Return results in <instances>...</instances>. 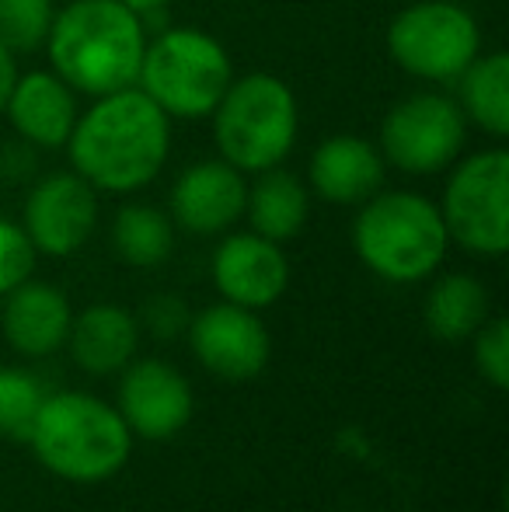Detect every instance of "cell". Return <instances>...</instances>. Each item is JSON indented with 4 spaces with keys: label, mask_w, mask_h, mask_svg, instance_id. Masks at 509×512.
<instances>
[{
    "label": "cell",
    "mask_w": 509,
    "mask_h": 512,
    "mask_svg": "<svg viewBox=\"0 0 509 512\" xmlns=\"http://www.w3.org/2000/svg\"><path fill=\"white\" fill-rule=\"evenodd\" d=\"M248 185L238 168L227 161H199L171 185V216L189 234H224L245 216Z\"/></svg>",
    "instance_id": "obj_14"
},
{
    "label": "cell",
    "mask_w": 509,
    "mask_h": 512,
    "mask_svg": "<svg viewBox=\"0 0 509 512\" xmlns=\"http://www.w3.org/2000/svg\"><path fill=\"white\" fill-rule=\"evenodd\" d=\"M328 512H349V509H328Z\"/></svg>",
    "instance_id": "obj_30"
},
{
    "label": "cell",
    "mask_w": 509,
    "mask_h": 512,
    "mask_svg": "<svg viewBox=\"0 0 509 512\" xmlns=\"http://www.w3.org/2000/svg\"><path fill=\"white\" fill-rule=\"evenodd\" d=\"M70 321L74 310L63 290L53 283H39V279H25L4 293V310H0V331H4L7 345L28 359L53 356L67 345Z\"/></svg>",
    "instance_id": "obj_15"
},
{
    "label": "cell",
    "mask_w": 509,
    "mask_h": 512,
    "mask_svg": "<svg viewBox=\"0 0 509 512\" xmlns=\"http://www.w3.org/2000/svg\"><path fill=\"white\" fill-rule=\"evenodd\" d=\"M475 370L496 391L509 387V324L506 317H489L475 331Z\"/></svg>",
    "instance_id": "obj_25"
},
{
    "label": "cell",
    "mask_w": 509,
    "mask_h": 512,
    "mask_svg": "<svg viewBox=\"0 0 509 512\" xmlns=\"http://www.w3.org/2000/svg\"><path fill=\"white\" fill-rule=\"evenodd\" d=\"M21 227L35 251L67 258L91 241L98 227V192L77 171H60L35 182L21 209Z\"/></svg>",
    "instance_id": "obj_11"
},
{
    "label": "cell",
    "mask_w": 509,
    "mask_h": 512,
    "mask_svg": "<svg viewBox=\"0 0 509 512\" xmlns=\"http://www.w3.org/2000/svg\"><path fill=\"white\" fill-rule=\"evenodd\" d=\"M447 248L440 206L419 192H374L353 220L356 258L384 283H422L443 265Z\"/></svg>",
    "instance_id": "obj_4"
},
{
    "label": "cell",
    "mask_w": 509,
    "mask_h": 512,
    "mask_svg": "<svg viewBox=\"0 0 509 512\" xmlns=\"http://www.w3.org/2000/svg\"><path fill=\"white\" fill-rule=\"evenodd\" d=\"M213 286L227 304L265 310L290 286V262L276 241L255 230L231 234L213 251Z\"/></svg>",
    "instance_id": "obj_13"
},
{
    "label": "cell",
    "mask_w": 509,
    "mask_h": 512,
    "mask_svg": "<svg viewBox=\"0 0 509 512\" xmlns=\"http://www.w3.org/2000/svg\"><path fill=\"white\" fill-rule=\"evenodd\" d=\"M35 255H39V251L28 241L25 227L0 216V297L11 293L14 286H21L25 279H32Z\"/></svg>",
    "instance_id": "obj_26"
},
{
    "label": "cell",
    "mask_w": 509,
    "mask_h": 512,
    "mask_svg": "<svg viewBox=\"0 0 509 512\" xmlns=\"http://www.w3.org/2000/svg\"><path fill=\"white\" fill-rule=\"evenodd\" d=\"M4 115L11 119L18 140H25L28 147L60 150L67 147L70 129L81 112H77L74 91L53 70H35L14 81Z\"/></svg>",
    "instance_id": "obj_17"
},
{
    "label": "cell",
    "mask_w": 509,
    "mask_h": 512,
    "mask_svg": "<svg viewBox=\"0 0 509 512\" xmlns=\"http://www.w3.org/2000/svg\"><path fill=\"white\" fill-rule=\"evenodd\" d=\"M245 216L255 234L269 237L276 244L293 241L307 227L311 192H307V185L297 175H290L283 168L258 171L255 185L248 189L245 199Z\"/></svg>",
    "instance_id": "obj_19"
},
{
    "label": "cell",
    "mask_w": 509,
    "mask_h": 512,
    "mask_svg": "<svg viewBox=\"0 0 509 512\" xmlns=\"http://www.w3.org/2000/svg\"><path fill=\"white\" fill-rule=\"evenodd\" d=\"M457 105L464 119L475 122L482 133L496 140L509 136V56L478 53L471 67L457 77Z\"/></svg>",
    "instance_id": "obj_21"
},
{
    "label": "cell",
    "mask_w": 509,
    "mask_h": 512,
    "mask_svg": "<svg viewBox=\"0 0 509 512\" xmlns=\"http://www.w3.org/2000/svg\"><path fill=\"white\" fill-rule=\"evenodd\" d=\"M422 317H426V328L440 342H464L492 317L489 290L475 276H468V272L440 276L429 286Z\"/></svg>",
    "instance_id": "obj_20"
},
{
    "label": "cell",
    "mask_w": 509,
    "mask_h": 512,
    "mask_svg": "<svg viewBox=\"0 0 509 512\" xmlns=\"http://www.w3.org/2000/svg\"><path fill=\"white\" fill-rule=\"evenodd\" d=\"M387 53L419 81L454 84L482 53V32L475 14L454 0H419L391 21Z\"/></svg>",
    "instance_id": "obj_7"
},
{
    "label": "cell",
    "mask_w": 509,
    "mask_h": 512,
    "mask_svg": "<svg viewBox=\"0 0 509 512\" xmlns=\"http://www.w3.org/2000/svg\"><path fill=\"white\" fill-rule=\"evenodd\" d=\"M53 14V0H0V46L7 53L42 49Z\"/></svg>",
    "instance_id": "obj_24"
},
{
    "label": "cell",
    "mask_w": 509,
    "mask_h": 512,
    "mask_svg": "<svg viewBox=\"0 0 509 512\" xmlns=\"http://www.w3.org/2000/svg\"><path fill=\"white\" fill-rule=\"evenodd\" d=\"M210 115L220 161L238 168L241 175L279 168L300 133L297 98L286 81L272 74H248L231 81Z\"/></svg>",
    "instance_id": "obj_5"
},
{
    "label": "cell",
    "mask_w": 509,
    "mask_h": 512,
    "mask_svg": "<svg viewBox=\"0 0 509 512\" xmlns=\"http://www.w3.org/2000/svg\"><path fill=\"white\" fill-rule=\"evenodd\" d=\"M140 321L119 304H91L70 321V356L84 373H123L140 349Z\"/></svg>",
    "instance_id": "obj_18"
},
{
    "label": "cell",
    "mask_w": 509,
    "mask_h": 512,
    "mask_svg": "<svg viewBox=\"0 0 509 512\" xmlns=\"http://www.w3.org/2000/svg\"><path fill=\"white\" fill-rule=\"evenodd\" d=\"M112 248L133 269H157L175 251V220L157 206L129 203L112 220Z\"/></svg>",
    "instance_id": "obj_22"
},
{
    "label": "cell",
    "mask_w": 509,
    "mask_h": 512,
    "mask_svg": "<svg viewBox=\"0 0 509 512\" xmlns=\"http://www.w3.org/2000/svg\"><path fill=\"white\" fill-rule=\"evenodd\" d=\"M231 56L199 28H164L143 49L136 88L168 119H206L231 88Z\"/></svg>",
    "instance_id": "obj_6"
},
{
    "label": "cell",
    "mask_w": 509,
    "mask_h": 512,
    "mask_svg": "<svg viewBox=\"0 0 509 512\" xmlns=\"http://www.w3.org/2000/svg\"><path fill=\"white\" fill-rule=\"evenodd\" d=\"M143 49L147 28L119 0H70L46 35L53 74L91 98L136 88Z\"/></svg>",
    "instance_id": "obj_2"
},
{
    "label": "cell",
    "mask_w": 509,
    "mask_h": 512,
    "mask_svg": "<svg viewBox=\"0 0 509 512\" xmlns=\"http://www.w3.org/2000/svg\"><path fill=\"white\" fill-rule=\"evenodd\" d=\"M468 119L461 105L436 91H419L398 102L381 122L384 164L405 175H440L461 157Z\"/></svg>",
    "instance_id": "obj_9"
},
{
    "label": "cell",
    "mask_w": 509,
    "mask_h": 512,
    "mask_svg": "<svg viewBox=\"0 0 509 512\" xmlns=\"http://www.w3.org/2000/svg\"><path fill=\"white\" fill-rule=\"evenodd\" d=\"M311 189L332 206H360L384 185V157L353 133L328 136L311 154Z\"/></svg>",
    "instance_id": "obj_16"
},
{
    "label": "cell",
    "mask_w": 509,
    "mask_h": 512,
    "mask_svg": "<svg viewBox=\"0 0 509 512\" xmlns=\"http://www.w3.org/2000/svg\"><path fill=\"white\" fill-rule=\"evenodd\" d=\"M49 474L74 485L116 478L133 453V432L116 405L84 391L46 394L25 439Z\"/></svg>",
    "instance_id": "obj_3"
},
{
    "label": "cell",
    "mask_w": 509,
    "mask_h": 512,
    "mask_svg": "<svg viewBox=\"0 0 509 512\" xmlns=\"http://www.w3.org/2000/svg\"><path fill=\"white\" fill-rule=\"evenodd\" d=\"M119 4H126L129 11L136 14V18H147V14H157V11H164V7H168L171 0H119Z\"/></svg>",
    "instance_id": "obj_29"
},
{
    "label": "cell",
    "mask_w": 509,
    "mask_h": 512,
    "mask_svg": "<svg viewBox=\"0 0 509 512\" xmlns=\"http://www.w3.org/2000/svg\"><path fill=\"white\" fill-rule=\"evenodd\" d=\"M189 317L192 314H189V307H185V300L171 297V293H157V297H150L147 304H143V314L136 317V321L154 338H178L189 328Z\"/></svg>",
    "instance_id": "obj_27"
},
{
    "label": "cell",
    "mask_w": 509,
    "mask_h": 512,
    "mask_svg": "<svg viewBox=\"0 0 509 512\" xmlns=\"http://www.w3.org/2000/svg\"><path fill=\"white\" fill-rule=\"evenodd\" d=\"M185 335L203 370L231 384L255 380L272 359V338L258 310L227 304V300L192 314Z\"/></svg>",
    "instance_id": "obj_10"
},
{
    "label": "cell",
    "mask_w": 509,
    "mask_h": 512,
    "mask_svg": "<svg viewBox=\"0 0 509 512\" xmlns=\"http://www.w3.org/2000/svg\"><path fill=\"white\" fill-rule=\"evenodd\" d=\"M443 227L454 244L482 258H503L509 248V154L482 150L454 168L440 203Z\"/></svg>",
    "instance_id": "obj_8"
},
{
    "label": "cell",
    "mask_w": 509,
    "mask_h": 512,
    "mask_svg": "<svg viewBox=\"0 0 509 512\" xmlns=\"http://www.w3.org/2000/svg\"><path fill=\"white\" fill-rule=\"evenodd\" d=\"M42 401H46V391L32 370L0 366V439L25 443Z\"/></svg>",
    "instance_id": "obj_23"
},
{
    "label": "cell",
    "mask_w": 509,
    "mask_h": 512,
    "mask_svg": "<svg viewBox=\"0 0 509 512\" xmlns=\"http://www.w3.org/2000/svg\"><path fill=\"white\" fill-rule=\"evenodd\" d=\"M119 415L133 439L168 443L192 422L196 398L182 373L164 359H133L119 380Z\"/></svg>",
    "instance_id": "obj_12"
},
{
    "label": "cell",
    "mask_w": 509,
    "mask_h": 512,
    "mask_svg": "<svg viewBox=\"0 0 509 512\" xmlns=\"http://www.w3.org/2000/svg\"><path fill=\"white\" fill-rule=\"evenodd\" d=\"M171 147V119L140 88L95 98L70 129V164L95 192H140L161 175Z\"/></svg>",
    "instance_id": "obj_1"
},
{
    "label": "cell",
    "mask_w": 509,
    "mask_h": 512,
    "mask_svg": "<svg viewBox=\"0 0 509 512\" xmlns=\"http://www.w3.org/2000/svg\"><path fill=\"white\" fill-rule=\"evenodd\" d=\"M14 81H18L14 53H7V49L0 46V115H4V108H7V98H11V91H14Z\"/></svg>",
    "instance_id": "obj_28"
}]
</instances>
